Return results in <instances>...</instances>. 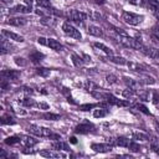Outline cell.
I'll use <instances>...</instances> for the list:
<instances>
[{
  "label": "cell",
  "instance_id": "obj_37",
  "mask_svg": "<svg viewBox=\"0 0 159 159\" xmlns=\"http://www.w3.org/2000/svg\"><path fill=\"white\" fill-rule=\"evenodd\" d=\"M72 62H73V65L75 66H77V67H80V66H82V58L78 56V55H76V53H72Z\"/></svg>",
  "mask_w": 159,
  "mask_h": 159
},
{
  "label": "cell",
  "instance_id": "obj_56",
  "mask_svg": "<svg viewBox=\"0 0 159 159\" xmlns=\"http://www.w3.org/2000/svg\"><path fill=\"white\" fill-rule=\"evenodd\" d=\"M94 1H96L97 4H103V2H104V0H94Z\"/></svg>",
  "mask_w": 159,
  "mask_h": 159
},
{
  "label": "cell",
  "instance_id": "obj_11",
  "mask_svg": "<svg viewBox=\"0 0 159 159\" xmlns=\"http://www.w3.org/2000/svg\"><path fill=\"white\" fill-rule=\"evenodd\" d=\"M1 35L2 36H5V37H7L9 40H14V41H16V42H24L25 40H24V37L21 36V35H17V34H15V32H11V31H9V30H1Z\"/></svg>",
  "mask_w": 159,
  "mask_h": 159
},
{
  "label": "cell",
  "instance_id": "obj_23",
  "mask_svg": "<svg viewBox=\"0 0 159 159\" xmlns=\"http://www.w3.org/2000/svg\"><path fill=\"white\" fill-rule=\"evenodd\" d=\"M93 46L96 47V48H98V50H101V51H103L107 56H109V55H113V51L108 47V46H106V45H103L102 42H94L93 43Z\"/></svg>",
  "mask_w": 159,
  "mask_h": 159
},
{
  "label": "cell",
  "instance_id": "obj_25",
  "mask_svg": "<svg viewBox=\"0 0 159 159\" xmlns=\"http://www.w3.org/2000/svg\"><path fill=\"white\" fill-rule=\"evenodd\" d=\"M52 148H53V149H57V150H70L68 144L65 143V142H61L60 139H58V142L52 143Z\"/></svg>",
  "mask_w": 159,
  "mask_h": 159
},
{
  "label": "cell",
  "instance_id": "obj_34",
  "mask_svg": "<svg viewBox=\"0 0 159 159\" xmlns=\"http://www.w3.org/2000/svg\"><path fill=\"white\" fill-rule=\"evenodd\" d=\"M42 117H43L45 119H47V120H58V119H60V116H58V114H55V113H51V112L43 113Z\"/></svg>",
  "mask_w": 159,
  "mask_h": 159
},
{
  "label": "cell",
  "instance_id": "obj_5",
  "mask_svg": "<svg viewBox=\"0 0 159 159\" xmlns=\"http://www.w3.org/2000/svg\"><path fill=\"white\" fill-rule=\"evenodd\" d=\"M67 17H68V20H71L73 22H83L87 19V14L78 11V10H70L67 12Z\"/></svg>",
  "mask_w": 159,
  "mask_h": 159
},
{
  "label": "cell",
  "instance_id": "obj_31",
  "mask_svg": "<svg viewBox=\"0 0 159 159\" xmlns=\"http://www.w3.org/2000/svg\"><path fill=\"white\" fill-rule=\"evenodd\" d=\"M16 120L10 114H4L1 117V124H15Z\"/></svg>",
  "mask_w": 159,
  "mask_h": 159
},
{
  "label": "cell",
  "instance_id": "obj_19",
  "mask_svg": "<svg viewBox=\"0 0 159 159\" xmlns=\"http://www.w3.org/2000/svg\"><path fill=\"white\" fill-rule=\"evenodd\" d=\"M123 81H124V83L127 84V87H129V88H133V89H138L139 88V86H140V81H137V80H133V78H130V77H123Z\"/></svg>",
  "mask_w": 159,
  "mask_h": 159
},
{
  "label": "cell",
  "instance_id": "obj_29",
  "mask_svg": "<svg viewBox=\"0 0 159 159\" xmlns=\"http://www.w3.org/2000/svg\"><path fill=\"white\" fill-rule=\"evenodd\" d=\"M20 142H21V138L17 135H11V137H7L5 139V144H7V145H14V144H17Z\"/></svg>",
  "mask_w": 159,
  "mask_h": 159
},
{
  "label": "cell",
  "instance_id": "obj_42",
  "mask_svg": "<svg viewBox=\"0 0 159 159\" xmlns=\"http://www.w3.org/2000/svg\"><path fill=\"white\" fill-rule=\"evenodd\" d=\"M106 80H107V82H108L109 84H113V83L117 82V77H116L114 75H108V76L106 77Z\"/></svg>",
  "mask_w": 159,
  "mask_h": 159
},
{
  "label": "cell",
  "instance_id": "obj_52",
  "mask_svg": "<svg viewBox=\"0 0 159 159\" xmlns=\"http://www.w3.org/2000/svg\"><path fill=\"white\" fill-rule=\"evenodd\" d=\"M152 148H153V150L159 155V147H157V145H154V144H153V145H152Z\"/></svg>",
  "mask_w": 159,
  "mask_h": 159
},
{
  "label": "cell",
  "instance_id": "obj_13",
  "mask_svg": "<svg viewBox=\"0 0 159 159\" xmlns=\"http://www.w3.org/2000/svg\"><path fill=\"white\" fill-rule=\"evenodd\" d=\"M130 140L125 137H118V138H112L111 139V144L113 145H118V147H124V148H128Z\"/></svg>",
  "mask_w": 159,
  "mask_h": 159
},
{
  "label": "cell",
  "instance_id": "obj_17",
  "mask_svg": "<svg viewBox=\"0 0 159 159\" xmlns=\"http://www.w3.org/2000/svg\"><path fill=\"white\" fill-rule=\"evenodd\" d=\"M127 66L129 67V70L132 71H135V72H143V71H147L148 67L145 65H140L138 62H132V61H127Z\"/></svg>",
  "mask_w": 159,
  "mask_h": 159
},
{
  "label": "cell",
  "instance_id": "obj_27",
  "mask_svg": "<svg viewBox=\"0 0 159 159\" xmlns=\"http://www.w3.org/2000/svg\"><path fill=\"white\" fill-rule=\"evenodd\" d=\"M41 22L43 25H47V26H55L56 22H57V20L55 17H52V16H43L42 20H41Z\"/></svg>",
  "mask_w": 159,
  "mask_h": 159
},
{
  "label": "cell",
  "instance_id": "obj_38",
  "mask_svg": "<svg viewBox=\"0 0 159 159\" xmlns=\"http://www.w3.org/2000/svg\"><path fill=\"white\" fill-rule=\"evenodd\" d=\"M135 93H137V91H135V89H133V88H129V87L122 92V94H123L125 98H130V97H133Z\"/></svg>",
  "mask_w": 159,
  "mask_h": 159
},
{
  "label": "cell",
  "instance_id": "obj_22",
  "mask_svg": "<svg viewBox=\"0 0 159 159\" xmlns=\"http://www.w3.org/2000/svg\"><path fill=\"white\" fill-rule=\"evenodd\" d=\"M108 61L116 63V65H127V60L124 57L120 56H114V55H109L108 56Z\"/></svg>",
  "mask_w": 159,
  "mask_h": 159
},
{
  "label": "cell",
  "instance_id": "obj_50",
  "mask_svg": "<svg viewBox=\"0 0 159 159\" xmlns=\"http://www.w3.org/2000/svg\"><path fill=\"white\" fill-rule=\"evenodd\" d=\"M127 1L130 2V4H134V5H140V4H142L140 0H127Z\"/></svg>",
  "mask_w": 159,
  "mask_h": 159
},
{
  "label": "cell",
  "instance_id": "obj_33",
  "mask_svg": "<svg viewBox=\"0 0 159 159\" xmlns=\"http://www.w3.org/2000/svg\"><path fill=\"white\" fill-rule=\"evenodd\" d=\"M140 82H142V83H145V84H154V83H155V80H154V77H152V76L144 75V76H142Z\"/></svg>",
  "mask_w": 159,
  "mask_h": 159
},
{
  "label": "cell",
  "instance_id": "obj_10",
  "mask_svg": "<svg viewBox=\"0 0 159 159\" xmlns=\"http://www.w3.org/2000/svg\"><path fill=\"white\" fill-rule=\"evenodd\" d=\"M41 157H45V158H66V154H62L60 152H53V150H50V149H42L39 152Z\"/></svg>",
  "mask_w": 159,
  "mask_h": 159
},
{
  "label": "cell",
  "instance_id": "obj_43",
  "mask_svg": "<svg viewBox=\"0 0 159 159\" xmlns=\"http://www.w3.org/2000/svg\"><path fill=\"white\" fill-rule=\"evenodd\" d=\"M15 63L19 65V66H25L26 65V62L24 61L22 57H15Z\"/></svg>",
  "mask_w": 159,
  "mask_h": 159
},
{
  "label": "cell",
  "instance_id": "obj_41",
  "mask_svg": "<svg viewBox=\"0 0 159 159\" xmlns=\"http://www.w3.org/2000/svg\"><path fill=\"white\" fill-rule=\"evenodd\" d=\"M36 2L41 7H48L50 6V0H36Z\"/></svg>",
  "mask_w": 159,
  "mask_h": 159
},
{
  "label": "cell",
  "instance_id": "obj_36",
  "mask_svg": "<svg viewBox=\"0 0 159 159\" xmlns=\"http://www.w3.org/2000/svg\"><path fill=\"white\" fill-rule=\"evenodd\" d=\"M152 37L157 42H159V24L155 25V26H153V29H152Z\"/></svg>",
  "mask_w": 159,
  "mask_h": 159
},
{
  "label": "cell",
  "instance_id": "obj_40",
  "mask_svg": "<svg viewBox=\"0 0 159 159\" xmlns=\"http://www.w3.org/2000/svg\"><path fill=\"white\" fill-rule=\"evenodd\" d=\"M135 107H137V108H138V109H139L140 112H143L144 114H150V112H149V109H148V108H147L145 106H143L142 103H138V104H137Z\"/></svg>",
  "mask_w": 159,
  "mask_h": 159
},
{
  "label": "cell",
  "instance_id": "obj_44",
  "mask_svg": "<svg viewBox=\"0 0 159 159\" xmlns=\"http://www.w3.org/2000/svg\"><path fill=\"white\" fill-rule=\"evenodd\" d=\"M1 88H2V91H6L7 88H10V83H7V80H4L2 78V81H1Z\"/></svg>",
  "mask_w": 159,
  "mask_h": 159
},
{
  "label": "cell",
  "instance_id": "obj_46",
  "mask_svg": "<svg viewBox=\"0 0 159 159\" xmlns=\"http://www.w3.org/2000/svg\"><path fill=\"white\" fill-rule=\"evenodd\" d=\"M152 102H153V103H158V102H159V93H158V92H153Z\"/></svg>",
  "mask_w": 159,
  "mask_h": 159
},
{
  "label": "cell",
  "instance_id": "obj_51",
  "mask_svg": "<svg viewBox=\"0 0 159 159\" xmlns=\"http://www.w3.org/2000/svg\"><path fill=\"white\" fill-rule=\"evenodd\" d=\"M24 1H25V5H27V6H31V7H32L34 0H24Z\"/></svg>",
  "mask_w": 159,
  "mask_h": 159
},
{
  "label": "cell",
  "instance_id": "obj_54",
  "mask_svg": "<svg viewBox=\"0 0 159 159\" xmlns=\"http://www.w3.org/2000/svg\"><path fill=\"white\" fill-rule=\"evenodd\" d=\"M2 1V4H11L12 2V0H1Z\"/></svg>",
  "mask_w": 159,
  "mask_h": 159
},
{
  "label": "cell",
  "instance_id": "obj_20",
  "mask_svg": "<svg viewBox=\"0 0 159 159\" xmlns=\"http://www.w3.org/2000/svg\"><path fill=\"white\" fill-rule=\"evenodd\" d=\"M32 7L31 6H27V5H16L11 9L12 12H17V14H29L31 12Z\"/></svg>",
  "mask_w": 159,
  "mask_h": 159
},
{
  "label": "cell",
  "instance_id": "obj_39",
  "mask_svg": "<svg viewBox=\"0 0 159 159\" xmlns=\"http://www.w3.org/2000/svg\"><path fill=\"white\" fill-rule=\"evenodd\" d=\"M128 149H129L130 152H139V150H140V145H139L138 143L130 140V143H129V145H128Z\"/></svg>",
  "mask_w": 159,
  "mask_h": 159
},
{
  "label": "cell",
  "instance_id": "obj_49",
  "mask_svg": "<svg viewBox=\"0 0 159 159\" xmlns=\"http://www.w3.org/2000/svg\"><path fill=\"white\" fill-rule=\"evenodd\" d=\"M82 57H83V61L84 62H91V56H88V55H86V53H82Z\"/></svg>",
  "mask_w": 159,
  "mask_h": 159
},
{
  "label": "cell",
  "instance_id": "obj_16",
  "mask_svg": "<svg viewBox=\"0 0 159 159\" xmlns=\"http://www.w3.org/2000/svg\"><path fill=\"white\" fill-rule=\"evenodd\" d=\"M21 143L25 145V147H34V145H36L37 143H39V139H36V138H34V137H31V135H22L21 137Z\"/></svg>",
  "mask_w": 159,
  "mask_h": 159
},
{
  "label": "cell",
  "instance_id": "obj_6",
  "mask_svg": "<svg viewBox=\"0 0 159 159\" xmlns=\"http://www.w3.org/2000/svg\"><path fill=\"white\" fill-rule=\"evenodd\" d=\"M91 149L96 153H108L112 150V144L109 143H93Z\"/></svg>",
  "mask_w": 159,
  "mask_h": 159
},
{
  "label": "cell",
  "instance_id": "obj_14",
  "mask_svg": "<svg viewBox=\"0 0 159 159\" xmlns=\"http://www.w3.org/2000/svg\"><path fill=\"white\" fill-rule=\"evenodd\" d=\"M6 22L12 26H24L27 24V19L21 17V16H15V17H9V20Z\"/></svg>",
  "mask_w": 159,
  "mask_h": 159
},
{
  "label": "cell",
  "instance_id": "obj_21",
  "mask_svg": "<svg viewBox=\"0 0 159 159\" xmlns=\"http://www.w3.org/2000/svg\"><path fill=\"white\" fill-rule=\"evenodd\" d=\"M88 34L93 35V36H97V37H102L103 36V31L101 30V27L94 26V25H89L88 26Z\"/></svg>",
  "mask_w": 159,
  "mask_h": 159
},
{
  "label": "cell",
  "instance_id": "obj_30",
  "mask_svg": "<svg viewBox=\"0 0 159 159\" xmlns=\"http://www.w3.org/2000/svg\"><path fill=\"white\" fill-rule=\"evenodd\" d=\"M83 86H84V88H86V89H88V91H94V89H96V91H99V89H101L96 83H93V82H92V81H89V80H87V81L84 82V84H83Z\"/></svg>",
  "mask_w": 159,
  "mask_h": 159
},
{
  "label": "cell",
  "instance_id": "obj_45",
  "mask_svg": "<svg viewBox=\"0 0 159 159\" xmlns=\"http://www.w3.org/2000/svg\"><path fill=\"white\" fill-rule=\"evenodd\" d=\"M96 107V104H83V106H80V109L81 111H89V108H93Z\"/></svg>",
  "mask_w": 159,
  "mask_h": 159
},
{
  "label": "cell",
  "instance_id": "obj_1",
  "mask_svg": "<svg viewBox=\"0 0 159 159\" xmlns=\"http://www.w3.org/2000/svg\"><path fill=\"white\" fill-rule=\"evenodd\" d=\"M27 130L36 135V137H45V138H50V139H61V137L56 133H52L51 129L46 128V127H41V125H35V124H31Z\"/></svg>",
  "mask_w": 159,
  "mask_h": 159
},
{
  "label": "cell",
  "instance_id": "obj_26",
  "mask_svg": "<svg viewBox=\"0 0 159 159\" xmlns=\"http://www.w3.org/2000/svg\"><path fill=\"white\" fill-rule=\"evenodd\" d=\"M108 114V109L107 108H97V109H94V112H93V117L94 118H103V117H106Z\"/></svg>",
  "mask_w": 159,
  "mask_h": 159
},
{
  "label": "cell",
  "instance_id": "obj_24",
  "mask_svg": "<svg viewBox=\"0 0 159 159\" xmlns=\"http://www.w3.org/2000/svg\"><path fill=\"white\" fill-rule=\"evenodd\" d=\"M43 57H45V55L41 53V52H39V51H34V52L30 55V60H31V62H34V63H39L40 61H42Z\"/></svg>",
  "mask_w": 159,
  "mask_h": 159
},
{
  "label": "cell",
  "instance_id": "obj_15",
  "mask_svg": "<svg viewBox=\"0 0 159 159\" xmlns=\"http://www.w3.org/2000/svg\"><path fill=\"white\" fill-rule=\"evenodd\" d=\"M15 51V47L5 39V36H2V40H1V53L5 55V53H9V52H14Z\"/></svg>",
  "mask_w": 159,
  "mask_h": 159
},
{
  "label": "cell",
  "instance_id": "obj_53",
  "mask_svg": "<svg viewBox=\"0 0 159 159\" xmlns=\"http://www.w3.org/2000/svg\"><path fill=\"white\" fill-rule=\"evenodd\" d=\"M70 142H71V143H73V144H76V143H77V140H76V138H75V137H71V138H70Z\"/></svg>",
  "mask_w": 159,
  "mask_h": 159
},
{
  "label": "cell",
  "instance_id": "obj_57",
  "mask_svg": "<svg viewBox=\"0 0 159 159\" xmlns=\"http://www.w3.org/2000/svg\"><path fill=\"white\" fill-rule=\"evenodd\" d=\"M158 67H159V65H158Z\"/></svg>",
  "mask_w": 159,
  "mask_h": 159
},
{
  "label": "cell",
  "instance_id": "obj_12",
  "mask_svg": "<svg viewBox=\"0 0 159 159\" xmlns=\"http://www.w3.org/2000/svg\"><path fill=\"white\" fill-rule=\"evenodd\" d=\"M46 46H48L50 48H52V50H55V51H57V52L65 50V47H63L57 40H55V39H46Z\"/></svg>",
  "mask_w": 159,
  "mask_h": 159
},
{
  "label": "cell",
  "instance_id": "obj_2",
  "mask_svg": "<svg viewBox=\"0 0 159 159\" xmlns=\"http://www.w3.org/2000/svg\"><path fill=\"white\" fill-rule=\"evenodd\" d=\"M118 40L122 45H124L125 47H130V48H134V50H139L142 51V48L144 47V45L137 40V39H133L130 37L129 35H125V36H122V35H118Z\"/></svg>",
  "mask_w": 159,
  "mask_h": 159
},
{
  "label": "cell",
  "instance_id": "obj_32",
  "mask_svg": "<svg viewBox=\"0 0 159 159\" xmlns=\"http://www.w3.org/2000/svg\"><path fill=\"white\" fill-rule=\"evenodd\" d=\"M20 104H22V106H25V107H34V106H36V103L34 102V99H31V98H29V97L22 98V99L20 101Z\"/></svg>",
  "mask_w": 159,
  "mask_h": 159
},
{
  "label": "cell",
  "instance_id": "obj_3",
  "mask_svg": "<svg viewBox=\"0 0 159 159\" xmlns=\"http://www.w3.org/2000/svg\"><path fill=\"white\" fill-rule=\"evenodd\" d=\"M144 16L143 15H138V14H134V12H130V11H123L122 14V20L128 24V25H139L142 21H143Z\"/></svg>",
  "mask_w": 159,
  "mask_h": 159
},
{
  "label": "cell",
  "instance_id": "obj_8",
  "mask_svg": "<svg viewBox=\"0 0 159 159\" xmlns=\"http://www.w3.org/2000/svg\"><path fill=\"white\" fill-rule=\"evenodd\" d=\"M106 102L109 103V104H116V106H120V107H125V106H129V102L128 101H123V99H118L117 97H114L113 94L111 93H107V98H106Z\"/></svg>",
  "mask_w": 159,
  "mask_h": 159
},
{
  "label": "cell",
  "instance_id": "obj_28",
  "mask_svg": "<svg viewBox=\"0 0 159 159\" xmlns=\"http://www.w3.org/2000/svg\"><path fill=\"white\" fill-rule=\"evenodd\" d=\"M132 137L134 140H149V135L145 133H142V132H134L132 134Z\"/></svg>",
  "mask_w": 159,
  "mask_h": 159
},
{
  "label": "cell",
  "instance_id": "obj_47",
  "mask_svg": "<svg viewBox=\"0 0 159 159\" xmlns=\"http://www.w3.org/2000/svg\"><path fill=\"white\" fill-rule=\"evenodd\" d=\"M36 107H39V108H42V109H48V104H47V103H43V102H40V103H37V104H36Z\"/></svg>",
  "mask_w": 159,
  "mask_h": 159
},
{
  "label": "cell",
  "instance_id": "obj_35",
  "mask_svg": "<svg viewBox=\"0 0 159 159\" xmlns=\"http://www.w3.org/2000/svg\"><path fill=\"white\" fill-rule=\"evenodd\" d=\"M36 73H37L39 76H42V77H47V76H50L51 71H50L48 68H45V67H40V68H37V70H36Z\"/></svg>",
  "mask_w": 159,
  "mask_h": 159
},
{
  "label": "cell",
  "instance_id": "obj_9",
  "mask_svg": "<svg viewBox=\"0 0 159 159\" xmlns=\"http://www.w3.org/2000/svg\"><path fill=\"white\" fill-rule=\"evenodd\" d=\"M19 76H20V72H19V71H15V70H4V71L1 72V77H2L4 80H7L9 82L17 80Z\"/></svg>",
  "mask_w": 159,
  "mask_h": 159
},
{
  "label": "cell",
  "instance_id": "obj_48",
  "mask_svg": "<svg viewBox=\"0 0 159 159\" xmlns=\"http://www.w3.org/2000/svg\"><path fill=\"white\" fill-rule=\"evenodd\" d=\"M92 17H93L94 20H101V19H102L101 14H98V12H96V11H93V12H92Z\"/></svg>",
  "mask_w": 159,
  "mask_h": 159
},
{
  "label": "cell",
  "instance_id": "obj_4",
  "mask_svg": "<svg viewBox=\"0 0 159 159\" xmlns=\"http://www.w3.org/2000/svg\"><path fill=\"white\" fill-rule=\"evenodd\" d=\"M62 31L67 35V36H70V37H72V39H76V40H81L82 39V34L80 32V30H77L75 26H72L70 22H63L62 24Z\"/></svg>",
  "mask_w": 159,
  "mask_h": 159
},
{
  "label": "cell",
  "instance_id": "obj_18",
  "mask_svg": "<svg viewBox=\"0 0 159 159\" xmlns=\"http://www.w3.org/2000/svg\"><path fill=\"white\" fill-rule=\"evenodd\" d=\"M152 12L154 14V16L159 20V0H147Z\"/></svg>",
  "mask_w": 159,
  "mask_h": 159
},
{
  "label": "cell",
  "instance_id": "obj_7",
  "mask_svg": "<svg viewBox=\"0 0 159 159\" xmlns=\"http://www.w3.org/2000/svg\"><path fill=\"white\" fill-rule=\"evenodd\" d=\"M93 130H94V125L89 122L81 123L75 128V133H80V134H87V133L93 132Z\"/></svg>",
  "mask_w": 159,
  "mask_h": 159
},
{
  "label": "cell",
  "instance_id": "obj_55",
  "mask_svg": "<svg viewBox=\"0 0 159 159\" xmlns=\"http://www.w3.org/2000/svg\"><path fill=\"white\" fill-rule=\"evenodd\" d=\"M155 128H157V132L159 133V123L158 122H155Z\"/></svg>",
  "mask_w": 159,
  "mask_h": 159
}]
</instances>
